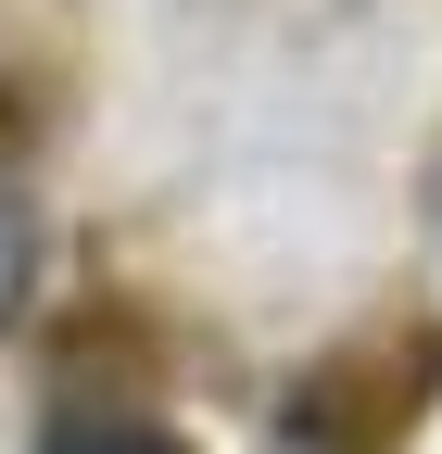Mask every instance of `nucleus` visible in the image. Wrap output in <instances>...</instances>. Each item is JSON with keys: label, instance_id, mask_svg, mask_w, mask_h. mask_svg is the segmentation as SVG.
I'll list each match as a JSON object with an SVG mask.
<instances>
[{"label": "nucleus", "instance_id": "1", "mask_svg": "<svg viewBox=\"0 0 442 454\" xmlns=\"http://www.w3.org/2000/svg\"><path fill=\"white\" fill-rule=\"evenodd\" d=\"M38 454H178L164 429H51Z\"/></svg>", "mask_w": 442, "mask_h": 454}]
</instances>
